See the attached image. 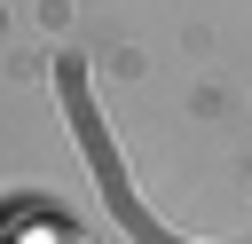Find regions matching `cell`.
Wrapping results in <instances>:
<instances>
[{
    "instance_id": "1",
    "label": "cell",
    "mask_w": 252,
    "mask_h": 244,
    "mask_svg": "<svg viewBox=\"0 0 252 244\" xmlns=\"http://www.w3.org/2000/svg\"><path fill=\"white\" fill-rule=\"evenodd\" d=\"M39 244H87L79 228H39Z\"/></svg>"
}]
</instances>
